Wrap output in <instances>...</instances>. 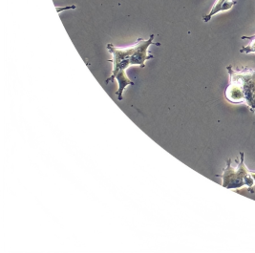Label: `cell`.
<instances>
[{"label": "cell", "mask_w": 255, "mask_h": 253, "mask_svg": "<svg viewBox=\"0 0 255 253\" xmlns=\"http://www.w3.org/2000/svg\"><path fill=\"white\" fill-rule=\"evenodd\" d=\"M154 35H151L149 39L144 40L139 38V40L132 46L127 48H118L113 44H107V50L113 56L110 60L113 63L112 76L107 79L106 82L116 80L119 83V90L117 91L118 98L120 101L123 100V94L128 85H134V82L131 81L126 71L129 66L137 65L141 68L145 66V61L153 58V56L148 53V48L150 45L159 46L160 43H155Z\"/></svg>", "instance_id": "cell-1"}, {"label": "cell", "mask_w": 255, "mask_h": 253, "mask_svg": "<svg viewBox=\"0 0 255 253\" xmlns=\"http://www.w3.org/2000/svg\"><path fill=\"white\" fill-rule=\"evenodd\" d=\"M227 70L230 83L225 91V98L233 104H246L255 115V69H233L232 65Z\"/></svg>", "instance_id": "cell-2"}, {"label": "cell", "mask_w": 255, "mask_h": 253, "mask_svg": "<svg viewBox=\"0 0 255 253\" xmlns=\"http://www.w3.org/2000/svg\"><path fill=\"white\" fill-rule=\"evenodd\" d=\"M240 162L236 165V167L232 166V160H228L227 166L223 171L222 185L228 189H239L245 185L248 186L249 191L254 193L253 189L255 185V179L252 176L251 170L245 164V155L243 152L239 153Z\"/></svg>", "instance_id": "cell-3"}, {"label": "cell", "mask_w": 255, "mask_h": 253, "mask_svg": "<svg viewBox=\"0 0 255 253\" xmlns=\"http://www.w3.org/2000/svg\"><path fill=\"white\" fill-rule=\"evenodd\" d=\"M237 4V1H232V0H216L215 4L213 5L211 11L209 12V14L205 15L203 17V20L205 22H209V20L211 19V17L218 13L219 12H224V11H229L230 9H232L234 5Z\"/></svg>", "instance_id": "cell-4"}, {"label": "cell", "mask_w": 255, "mask_h": 253, "mask_svg": "<svg viewBox=\"0 0 255 253\" xmlns=\"http://www.w3.org/2000/svg\"><path fill=\"white\" fill-rule=\"evenodd\" d=\"M251 43L248 46H245L240 50V53H245V54H250V53H255V38L251 39Z\"/></svg>", "instance_id": "cell-5"}, {"label": "cell", "mask_w": 255, "mask_h": 253, "mask_svg": "<svg viewBox=\"0 0 255 253\" xmlns=\"http://www.w3.org/2000/svg\"><path fill=\"white\" fill-rule=\"evenodd\" d=\"M241 38H242V39H250V40H251V39L255 38V35H251V36H242Z\"/></svg>", "instance_id": "cell-6"}, {"label": "cell", "mask_w": 255, "mask_h": 253, "mask_svg": "<svg viewBox=\"0 0 255 253\" xmlns=\"http://www.w3.org/2000/svg\"><path fill=\"white\" fill-rule=\"evenodd\" d=\"M251 173H252V176H253V178L255 179V172H254V171H251Z\"/></svg>", "instance_id": "cell-7"}]
</instances>
